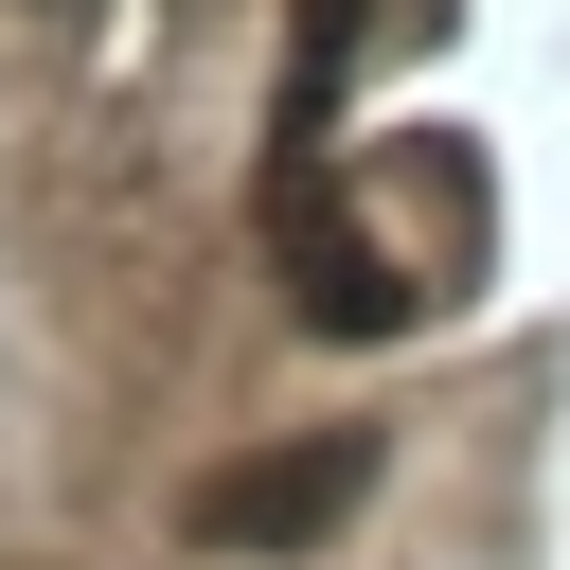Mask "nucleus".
Returning a JSON list of instances; mask_svg holds the SVG:
<instances>
[{"label": "nucleus", "instance_id": "nucleus-1", "mask_svg": "<svg viewBox=\"0 0 570 570\" xmlns=\"http://www.w3.org/2000/svg\"><path fill=\"white\" fill-rule=\"evenodd\" d=\"M267 249H285V285H303V321H321V338H410V321H428V303H410V267L338 214L321 142H285V160H267Z\"/></svg>", "mask_w": 570, "mask_h": 570}, {"label": "nucleus", "instance_id": "nucleus-2", "mask_svg": "<svg viewBox=\"0 0 570 570\" xmlns=\"http://www.w3.org/2000/svg\"><path fill=\"white\" fill-rule=\"evenodd\" d=\"M374 428H303V445H249V463H214L196 481V552H321L356 499H374Z\"/></svg>", "mask_w": 570, "mask_h": 570}, {"label": "nucleus", "instance_id": "nucleus-3", "mask_svg": "<svg viewBox=\"0 0 570 570\" xmlns=\"http://www.w3.org/2000/svg\"><path fill=\"white\" fill-rule=\"evenodd\" d=\"M374 53V0H303V89H285V142H321V107H338V71Z\"/></svg>", "mask_w": 570, "mask_h": 570}]
</instances>
